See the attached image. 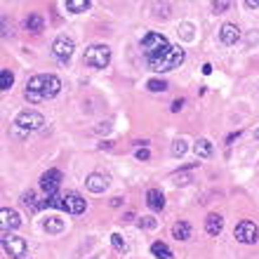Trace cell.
Wrapping results in <instances>:
<instances>
[{
	"mask_svg": "<svg viewBox=\"0 0 259 259\" xmlns=\"http://www.w3.org/2000/svg\"><path fill=\"white\" fill-rule=\"evenodd\" d=\"M59 90H62V80H59L57 75L38 73V75H33V78H28L24 97H26L31 104H40V102H45V99L57 97Z\"/></svg>",
	"mask_w": 259,
	"mask_h": 259,
	"instance_id": "obj_1",
	"label": "cell"
},
{
	"mask_svg": "<svg viewBox=\"0 0 259 259\" xmlns=\"http://www.w3.org/2000/svg\"><path fill=\"white\" fill-rule=\"evenodd\" d=\"M186 59V52L182 45H172L163 57H158V59H151L149 62V68L151 71H158V73H165V71H172V68H179L182 62Z\"/></svg>",
	"mask_w": 259,
	"mask_h": 259,
	"instance_id": "obj_2",
	"label": "cell"
},
{
	"mask_svg": "<svg viewBox=\"0 0 259 259\" xmlns=\"http://www.w3.org/2000/svg\"><path fill=\"white\" fill-rule=\"evenodd\" d=\"M170 48H172V45L167 42V38H165L163 33H153V31H151V33H146L142 38V52H144V57H146L149 62H151V59L163 57Z\"/></svg>",
	"mask_w": 259,
	"mask_h": 259,
	"instance_id": "obj_3",
	"label": "cell"
},
{
	"mask_svg": "<svg viewBox=\"0 0 259 259\" xmlns=\"http://www.w3.org/2000/svg\"><path fill=\"white\" fill-rule=\"evenodd\" d=\"M82 62L92 68H106L111 62V50L106 48V45H92V48L85 50Z\"/></svg>",
	"mask_w": 259,
	"mask_h": 259,
	"instance_id": "obj_4",
	"label": "cell"
},
{
	"mask_svg": "<svg viewBox=\"0 0 259 259\" xmlns=\"http://www.w3.org/2000/svg\"><path fill=\"white\" fill-rule=\"evenodd\" d=\"M3 250H5L10 257L14 259H19L26 254L28 245H26V240L21 238V236H14V233H3Z\"/></svg>",
	"mask_w": 259,
	"mask_h": 259,
	"instance_id": "obj_5",
	"label": "cell"
},
{
	"mask_svg": "<svg viewBox=\"0 0 259 259\" xmlns=\"http://www.w3.org/2000/svg\"><path fill=\"white\" fill-rule=\"evenodd\" d=\"M17 127H21L24 132H33V130H40L45 125V118L38 113V111H21L17 116Z\"/></svg>",
	"mask_w": 259,
	"mask_h": 259,
	"instance_id": "obj_6",
	"label": "cell"
},
{
	"mask_svg": "<svg viewBox=\"0 0 259 259\" xmlns=\"http://www.w3.org/2000/svg\"><path fill=\"white\" fill-rule=\"evenodd\" d=\"M233 236H236V240L238 243H245V245H250V243H257L259 240V229L254 222H240L236 229H233Z\"/></svg>",
	"mask_w": 259,
	"mask_h": 259,
	"instance_id": "obj_7",
	"label": "cell"
},
{
	"mask_svg": "<svg viewBox=\"0 0 259 259\" xmlns=\"http://www.w3.org/2000/svg\"><path fill=\"white\" fill-rule=\"evenodd\" d=\"M73 40L71 38H66V35H59L55 42H52V55L59 59V62H68L71 59V55H73Z\"/></svg>",
	"mask_w": 259,
	"mask_h": 259,
	"instance_id": "obj_8",
	"label": "cell"
},
{
	"mask_svg": "<svg viewBox=\"0 0 259 259\" xmlns=\"http://www.w3.org/2000/svg\"><path fill=\"white\" fill-rule=\"evenodd\" d=\"M59 184H62V172H59V170H48V172H45V175L40 177V189L48 193V196L57 193Z\"/></svg>",
	"mask_w": 259,
	"mask_h": 259,
	"instance_id": "obj_9",
	"label": "cell"
},
{
	"mask_svg": "<svg viewBox=\"0 0 259 259\" xmlns=\"http://www.w3.org/2000/svg\"><path fill=\"white\" fill-rule=\"evenodd\" d=\"M85 207H88V203L80 193H66L64 196V210L71 212V214H80V212H85Z\"/></svg>",
	"mask_w": 259,
	"mask_h": 259,
	"instance_id": "obj_10",
	"label": "cell"
},
{
	"mask_svg": "<svg viewBox=\"0 0 259 259\" xmlns=\"http://www.w3.org/2000/svg\"><path fill=\"white\" fill-rule=\"evenodd\" d=\"M85 186H88L92 193H104L106 191V186H109V179L99 175V172H92L88 179H85Z\"/></svg>",
	"mask_w": 259,
	"mask_h": 259,
	"instance_id": "obj_11",
	"label": "cell"
},
{
	"mask_svg": "<svg viewBox=\"0 0 259 259\" xmlns=\"http://www.w3.org/2000/svg\"><path fill=\"white\" fill-rule=\"evenodd\" d=\"M219 38L224 45H236L240 38V28L236 24H224V26L219 28Z\"/></svg>",
	"mask_w": 259,
	"mask_h": 259,
	"instance_id": "obj_12",
	"label": "cell"
},
{
	"mask_svg": "<svg viewBox=\"0 0 259 259\" xmlns=\"http://www.w3.org/2000/svg\"><path fill=\"white\" fill-rule=\"evenodd\" d=\"M0 219H3V233H7V226L10 229H17L21 224V217L17 210H10V207H3L0 210Z\"/></svg>",
	"mask_w": 259,
	"mask_h": 259,
	"instance_id": "obj_13",
	"label": "cell"
},
{
	"mask_svg": "<svg viewBox=\"0 0 259 259\" xmlns=\"http://www.w3.org/2000/svg\"><path fill=\"white\" fill-rule=\"evenodd\" d=\"M222 229H224V219H222V214H217V212L207 214V219H205V231L210 233V236H219Z\"/></svg>",
	"mask_w": 259,
	"mask_h": 259,
	"instance_id": "obj_14",
	"label": "cell"
},
{
	"mask_svg": "<svg viewBox=\"0 0 259 259\" xmlns=\"http://www.w3.org/2000/svg\"><path fill=\"white\" fill-rule=\"evenodd\" d=\"M146 203H149V207L151 210H156V212H160L165 207V196L158 189H151L149 193H146Z\"/></svg>",
	"mask_w": 259,
	"mask_h": 259,
	"instance_id": "obj_15",
	"label": "cell"
},
{
	"mask_svg": "<svg viewBox=\"0 0 259 259\" xmlns=\"http://www.w3.org/2000/svg\"><path fill=\"white\" fill-rule=\"evenodd\" d=\"M172 236L177 240H189L191 238V224L189 222H177V224L172 226Z\"/></svg>",
	"mask_w": 259,
	"mask_h": 259,
	"instance_id": "obj_16",
	"label": "cell"
},
{
	"mask_svg": "<svg viewBox=\"0 0 259 259\" xmlns=\"http://www.w3.org/2000/svg\"><path fill=\"white\" fill-rule=\"evenodd\" d=\"M42 226H45V231L48 233H62L64 229H66V222H64L62 217H48Z\"/></svg>",
	"mask_w": 259,
	"mask_h": 259,
	"instance_id": "obj_17",
	"label": "cell"
},
{
	"mask_svg": "<svg viewBox=\"0 0 259 259\" xmlns=\"http://www.w3.org/2000/svg\"><path fill=\"white\" fill-rule=\"evenodd\" d=\"M24 26H26L28 31H33V33H40L42 26H45V21H42L40 14H28L26 21H24Z\"/></svg>",
	"mask_w": 259,
	"mask_h": 259,
	"instance_id": "obj_18",
	"label": "cell"
},
{
	"mask_svg": "<svg viewBox=\"0 0 259 259\" xmlns=\"http://www.w3.org/2000/svg\"><path fill=\"white\" fill-rule=\"evenodd\" d=\"M151 252H153V257H158V259H172L175 254H172V250L165 243H160V240H156L153 245H151Z\"/></svg>",
	"mask_w": 259,
	"mask_h": 259,
	"instance_id": "obj_19",
	"label": "cell"
},
{
	"mask_svg": "<svg viewBox=\"0 0 259 259\" xmlns=\"http://www.w3.org/2000/svg\"><path fill=\"white\" fill-rule=\"evenodd\" d=\"M193 151H196L198 158H210L212 156V144L207 142V139H198V142L193 144Z\"/></svg>",
	"mask_w": 259,
	"mask_h": 259,
	"instance_id": "obj_20",
	"label": "cell"
},
{
	"mask_svg": "<svg viewBox=\"0 0 259 259\" xmlns=\"http://www.w3.org/2000/svg\"><path fill=\"white\" fill-rule=\"evenodd\" d=\"M40 207H55V210H64V196L59 193H52L40 203Z\"/></svg>",
	"mask_w": 259,
	"mask_h": 259,
	"instance_id": "obj_21",
	"label": "cell"
},
{
	"mask_svg": "<svg viewBox=\"0 0 259 259\" xmlns=\"http://www.w3.org/2000/svg\"><path fill=\"white\" fill-rule=\"evenodd\" d=\"M66 10L73 14H80L90 10V0H66Z\"/></svg>",
	"mask_w": 259,
	"mask_h": 259,
	"instance_id": "obj_22",
	"label": "cell"
},
{
	"mask_svg": "<svg viewBox=\"0 0 259 259\" xmlns=\"http://www.w3.org/2000/svg\"><path fill=\"white\" fill-rule=\"evenodd\" d=\"M14 85V73L10 68H3L0 71V90H10Z\"/></svg>",
	"mask_w": 259,
	"mask_h": 259,
	"instance_id": "obj_23",
	"label": "cell"
},
{
	"mask_svg": "<svg viewBox=\"0 0 259 259\" xmlns=\"http://www.w3.org/2000/svg\"><path fill=\"white\" fill-rule=\"evenodd\" d=\"M21 203L26 205L28 210H33V212H35V210H40V205L35 203V193L31 191V189H28V191H24V193H21Z\"/></svg>",
	"mask_w": 259,
	"mask_h": 259,
	"instance_id": "obj_24",
	"label": "cell"
},
{
	"mask_svg": "<svg viewBox=\"0 0 259 259\" xmlns=\"http://www.w3.org/2000/svg\"><path fill=\"white\" fill-rule=\"evenodd\" d=\"M111 245H113V250H116V252H125V250H127V243L123 240V236H120V233H111Z\"/></svg>",
	"mask_w": 259,
	"mask_h": 259,
	"instance_id": "obj_25",
	"label": "cell"
},
{
	"mask_svg": "<svg viewBox=\"0 0 259 259\" xmlns=\"http://www.w3.org/2000/svg\"><path fill=\"white\" fill-rule=\"evenodd\" d=\"M146 88H149L151 92H165V90H167V82L158 80V78H151V80L146 82Z\"/></svg>",
	"mask_w": 259,
	"mask_h": 259,
	"instance_id": "obj_26",
	"label": "cell"
},
{
	"mask_svg": "<svg viewBox=\"0 0 259 259\" xmlns=\"http://www.w3.org/2000/svg\"><path fill=\"white\" fill-rule=\"evenodd\" d=\"M172 153H175V156H184V153H186V142H184V139H177V142H175V144H172Z\"/></svg>",
	"mask_w": 259,
	"mask_h": 259,
	"instance_id": "obj_27",
	"label": "cell"
},
{
	"mask_svg": "<svg viewBox=\"0 0 259 259\" xmlns=\"http://www.w3.org/2000/svg\"><path fill=\"white\" fill-rule=\"evenodd\" d=\"M231 7V3L229 0H219V3H212V10H214V14H222L224 10H229Z\"/></svg>",
	"mask_w": 259,
	"mask_h": 259,
	"instance_id": "obj_28",
	"label": "cell"
},
{
	"mask_svg": "<svg viewBox=\"0 0 259 259\" xmlns=\"http://www.w3.org/2000/svg\"><path fill=\"white\" fill-rule=\"evenodd\" d=\"M139 224L144 226V229H156L158 226V222L153 217H142V222H139Z\"/></svg>",
	"mask_w": 259,
	"mask_h": 259,
	"instance_id": "obj_29",
	"label": "cell"
},
{
	"mask_svg": "<svg viewBox=\"0 0 259 259\" xmlns=\"http://www.w3.org/2000/svg\"><path fill=\"white\" fill-rule=\"evenodd\" d=\"M175 184H179V186H186L189 184V182H191V177H189V175H175Z\"/></svg>",
	"mask_w": 259,
	"mask_h": 259,
	"instance_id": "obj_30",
	"label": "cell"
},
{
	"mask_svg": "<svg viewBox=\"0 0 259 259\" xmlns=\"http://www.w3.org/2000/svg\"><path fill=\"white\" fill-rule=\"evenodd\" d=\"M135 156H137V160H149V149H137L135 151Z\"/></svg>",
	"mask_w": 259,
	"mask_h": 259,
	"instance_id": "obj_31",
	"label": "cell"
},
{
	"mask_svg": "<svg viewBox=\"0 0 259 259\" xmlns=\"http://www.w3.org/2000/svg\"><path fill=\"white\" fill-rule=\"evenodd\" d=\"M182 106H184V99H175V102H172V106H170V111H172V113H177V111H182Z\"/></svg>",
	"mask_w": 259,
	"mask_h": 259,
	"instance_id": "obj_32",
	"label": "cell"
},
{
	"mask_svg": "<svg viewBox=\"0 0 259 259\" xmlns=\"http://www.w3.org/2000/svg\"><path fill=\"white\" fill-rule=\"evenodd\" d=\"M191 31H193L191 24H182V33H184V38H193Z\"/></svg>",
	"mask_w": 259,
	"mask_h": 259,
	"instance_id": "obj_33",
	"label": "cell"
},
{
	"mask_svg": "<svg viewBox=\"0 0 259 259\" xmlns=\"http://www.w3.org/2000/svg\"><path fill=\"white\" fill-rule=\"evenodd\" d=\"M245 7H250V10H257V7H259V0H245Z\"/></svg>",
	"mask_w": 259,
	"mask_h": 259,
	"instance_id": "obj_34",
	"label": "cell"
},
{
	"mask_svg": "<svg viewBox=\"0 0 259 259\" xmlns=\"http://www.w3.org/2000/svg\"><path fill=\"white\" fill-rule=\"evenodd\" d=\"M120 205H123V198H111V207H120Z\"/></svg>",
	"mask_w": 259,
	"mask_h": 259,
	"instance_id": "obj_35",
	"label": "cell"
},
{
	"mask_svg": "<svg viewBox=\"0 0 259 259\" xmlns=\"http://www.w3.org/2000/svg\"><path fill=\"white\" fill-rule=\"evenodd\" d=\"M109 130H111V123H102L99 127H97V132L102 135V132H109Z\"/></svg>",
	"mask_w": 259,
	"mask_h": 259,
	"instance_id": "obj_36",
	"label": "cell"
},
{
	"mask_svg": "<svg viewBox=\"0 0 259 259\" xmlns=\"http://www.w3.org/2000/svg\"><path fill=\"white\" fill-rule=\"evenodd\" d=\"M203 73H205V75L212 73V66H210V64H203Z\"/></svg>",
	"mask_w": 259,
	"mask_h": 259,
	"instance_id": "obj_37",
	"label": "cell"
},
{
	"mask_svg": "<svg viewBox=\"0 0 259 259\" xmlns=\"http://www.w3.org/2000/svg\"><path fill=\"white\" fill-rule=\"evenodd\" d=\"M254 137H257V139H259V130H257V132H254Z\"/></svg>",
	"mask_w": 259,
	"mask_h": 259,
	"instance_id": "obj_38",
	"label": "cell"
}]
</instances>
